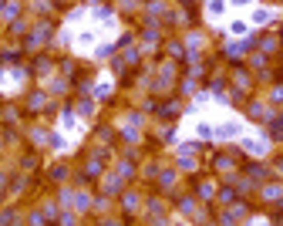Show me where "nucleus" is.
Wrapping results in <instances>:
<instances>
[{
    "instance_id": "obj_13",
    "label": "nucleus",
    "mask_w": 283,
    "mask_h": 226,
    "mask_svg": "<svg viewBox=\"0 0 283 226\" xmlns=\"http://www.w3.org/2000/svg\"><path fill=\"white\" fill-rule=\"evenodd\" d=\"M263 196H267V199H276V196H280V189H276V186H267V189H263Z\"/></svg>"
},
{
    "instance_id": "obj_8",
    "label": "nucleus",
    "mask_w": 283,
    "mask_h": 226,
    "mask_svg": "<svg viewBox=\"0 0 283 226\" xmlns=\"http://www.w3.org/2000/svg\"><path fill=\"white\" fill-rule=\"evenodd\" d=\"M27 226H44V213H40V210H34L31 216H27Z\"/></svg>"
},
{
    "instance_id": "obj_10",
    "label": "nucleus",
    "mask_w": 283,
    "mask_h": 226,
    "mask_svg": "<svg viewBox=\"0 0 283 226\" xmlns=\"http://www.w3.org/2000/svg\"><path fill=\"white\" fill-rule=\"evenodd\" d=\"M40 213H44V219H54L57 216V206H54V202H44V210H40Z\"/></svg>"
},
{
    "instance_id": "obj_3",
    "label": "nucleus",
    "mask_w": 283,
    "mask_h": 226,
    "mask_svg": "<svg viewBox=\"0 0 283 226\" xmlns=\"http://www.w3.org/2000/svg\"><path fill=\"white\" fill-rule=\"evenodd\" d=\"M27 27H31V24H27L24 17H17V20H10V24H7V31H10V37H24Z\"/></svg>"
},
{
    "instance_id": "obj_5",
    "label": "nucleus",
    "mask_w": 283,
    "mask_h": 226,
    "mask_svg": "<svg viewBox=\"0 0 283 226\" xmlns=\"http://www.w3.org/2000/svg\"><path fill=\"white\" fill-rule=\"evenodd\" d=\"M250 115H253V118H256V121H267V118H270L267 105H259V101H253V105H250Z\"/></svg>"
},
{
    "instance_id": "obj_2",
    "label": "nucleus",
    "mask_w": 283,
    "mask_h": 226,
    "mask_svg": "<svg viewBox=\"0 0 283 226\" xmlns=\"http://www.w3.org/2000/svg\"><path fill=\"white\" fill-rule=\"evenodd\" d=\"M17 17H20V0H4V4H0V20H17Z\"/></svg>"
},
{
    "instance_id": "obj_6",
    "label": "nucleus",
    "mask_w": 283,
    "mask_h": 226,
    "mask_svg": "<svg viewBox=\"0 0 283 226\" xmlns=\"http://www.w3.org/2000/svg\"><path fill=\"white\" fill-rule=\"evenodd\" d=\"M27 105H31V108H40V105H48V95H44V91H34V95L27 98Z\"/></svg>"
},
{
    "instance_id": "obj_7",
    "label": "nucleus",
    "mask_w": 283,
    "mask_h": 226,
    "mask_svg": "<svg viewBox=\"0 0 283 226\" xmlns=\"http://www.w3.org/2000/svg\"><path fill=\"white\" fill-rule=\"evenodd\" d=\"M31 138H34V146H40V149H44V146H51V142H48L51 135H48V132H40V129H34V132H31Z\"/></svg>"
},
{
    "instance_id": "obj_11",
    "label": "nucleus",
    "mask_w": 283,
    "mask_h": 226,
    "mask_svg": "<svg viewBox=\"0 0 283 226\" xmlns=\"http://www.w3.org/2000/svg\"><path fill=\"white\" fill-rule=\"evenodd\" d=\"M199 199H212V182H202L199 186Z\"/></svg>"
},
{
    "instance_id": "obj_9",
    "label": "nucleus",
    "mask_w": 283,
    "mask_h": 226,
    "mask_svg": "<svg viewBox=\"0 0 283 226\" xmlns=\"http://www.w3.org/2000/svg\"><path fill=\"white\" fill-rule=\"evenodd\" d=\"M31 10H34V14H48V10H51V4H48V0H34V4H31Z\"/></svg>"
},
{
    "instance_id": "obj_14",
    "label": "nucleus",
    "mask_w": 283,
    "mask_h": 226,
    "mask_svg": "<svg viewBox=\"0 0 283 226\" xmlns=\"http://www.w3.org/2000/svg\"><path fill=\"white\" fill-rule=\"evenodd\" d=\"M57 219H61V226H74V216H71V213H61Z\"/></svg>"
},
{
    "instance_id": "obj_4",
    "label": "nucleus",
    "mask_w": 283,
    "mask_h": 226,
    "mask_svg": "<svg viewBox=\"0 0 283 226\" xmlns=\"http://www.w3.org/2000/svg\"><path fill=\"white\" fill-rule=\"evenodd\" d=\"M71 202H74V210L84 213V210L91 206V196H88V193H71Z\"/></svg>"
},
{
    "instance_id": "obj_16",
    "label": "nucleus",
    "mask_w": 283,
    "mask_h": 226,
    "mask_svg": "<svg viewBox=\"0 0 283 226\" xmlns=\"http://www.w3.org/2000/svg\"><path fill=\"white\" fill-rule=\"evenodd\" d=\"M4 186H7V182H4V176H0V199H4Z\"/></svg>"
},
{
    "instance_id": "obj_15",
    "label": "nucleus",
    "mask_w": 283,
    "mask_h": 226,
    "mask_svg": "<svg viewBox=\"0 0 283 226\" xmlns=\"http://www.w3.org/2000/svg\"><path fill=\"white\" fill-rule=\"evenodd\" d=\"M98 226H121V223H118V219H101Z\"/></svg>"
},
{
    "instance_id": "obj_12",
    "label": "nucleus",
    "mask_w": 283,
    "mask_h": 226,
    "mask_svg": "<svg viewBox=\"0 0 283 226\" xmlns=\"http://www.w3.org/2000/svg\"><path fill=\"white\" fill-rule=\"evenodd\" d=\"M138 206V196L135 193H125V210H135Z\"/></svg>"
},
{
    "instance_id": "obj_1",
    "label": "nucleus",
    "mask_w": 283,
    "mask_h": 226,
    "mask_svg": "<svg viewBox=\"0 0 283 226\" xmlns=\"http://www.w3.org/2000/svg\"><path fill=\"white\" fill-rule=\"evenodd\" d=\"M48 40H51V24H37V27L31 31V37H27V48L37 51V48H44Z\"/></svg>"
}]
</instances>
